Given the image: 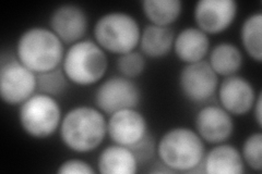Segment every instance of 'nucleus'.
<instances>
[{
	"label": "nucleus",
	"mask_w": 262,
	"mask_h": 174,
	"mask_svg": "<svg viewBox=\"0 0 262 174\" xmlns=\"http://www.w3.org/2000/svg\"><path fill=\"white\" fill-rule=\"evenodd\" d=\"M59 134L61 142L70 151L91 153L100 147L107 135V120L97 108L78 106L62 117Z\"/></svg>",
	"instance_id": "f257e3e1"
},
{
	"label": "nucleus",
	"mask_w": 262,
	"mask_h": 174,
	"mask_svg": "<svg viewBox=\"0 0 262 174\" xmlns=\"http://www.w3.org/2000/svg\"><path fill=\"white\" fill-rule=\"evenodd\" d=\"M160 162L173 172L202 171L206 147L195 131L185 127L168 130L158 144Z\"/></svg>",
	"instance_id": "f03ea898"
},
{
	"label": "nucleus",
	"mask_w": 262,
	"mask_h": 174,
	"mask_svg": "<svg viewBox=\"0 0 262 174\" xmlns=\"http://www.w3.org/2000/svg\"><path fill=\"white\" fill-rule=\"evenodd\" d=\"M15 53L26 67L38 74L60 67L64 47L51 29L33 27L20 35Z\"/></svg>",
	"instance_id": "7ed1b4c3"
},
{
	"label": "nucleus",
	"mask_w": 262,
	"mask_h": 174,
	"mask_svg": "<svg viewBox=\"0 0 262 174\" xmlns=\"http://www.w3.org/2000/svg\"><path fill=\"white\" fill-rule=\"evenodd\" d=\"M107 67L105 51L91 39H82L70 45L61 63L69 82L79 86L96 84L105 76Z\"/></svg>",
	"instance_id": "20e7f679"
},
{
	"label": "nucleus",
	"mask_w": 262,
	"mask_h": 174,
	"mask_svg": "<svg viewBox=\"0 0 262 174\" xmlns=\"http://www.w3.org/2000/svg\"><path fill=\"white\" fill-rule=\"evenodd\" d=\"M93 33L95 41L105 52L120 56L135 51L140 41L141 29L134 15L113 11L98 18Z\"/></svg>",
	"instance_id": "39448f33"
},
{
	"label": "nucleus",
	"mask_w": 262,
	"mask_h": 174,
	"mask_svg": "<svg viewBox=\"0 0 262 174\" xmlns=\"http://www.w3.org/2000/svg\"><path fill=\"white\" fill-rule=\"evenodd\" d=\"M62 110L56 97L35 93L20 105L19 122L33 138H47L60 128Z\"/></svg>",
	"instance_id": "423d86ee"
},
{
	"label": "nucleus",
	"mask_w": 262,
	"mask_h": 174,
	"mask_svg": "<svg viewBox=\"0 0 262 174\" xmlns=\"http://www.w3.org/2000/svg\"><path fill=\"white\" fill-rule=\"evenodd\" d=\"M37 89L36 73L26 67L18 58L2 59L0 65V96L3 102L15 106L35 94Z\"/></svg>",
	"instance_id": "0eeeda50"
},
{
	"label": "nucleus",
	"mask_w": 262,
	"mask_h": 174,
	"mask_svg": "<svg viewBox=\"0 0 262 174\" xmlns=\"http://www.w3.org/2000/svg\"><path fill=\"white\" fill-rule=\"evenodd\" d=\"M140 102V88L133 80L122 76L105 80L94 94L96 108L108 115L122 109H137Z\"/></svg>",
	"instance_id": "6e6552de"
},
{
	"label": "nucleus",
	"mask_w": 262,
	"mask_h": 174,
	"mask_svg": "<svg viewBox=\"0 0 262 174\" xmlns=\"http://www.w3.org/2000/svg\"><path fill=\"white\" fill-rule=\"evenodd\" d=\"M179 87L189 102L204 104L216 93L219 76L208 61L186 64L179 73Z\"/></svg>",
	"instance_id": "1a4fd4ad"
},
{
	"label": "nucleus",
	"mask_w": 262,
	"mask_h": 174,
	"mask_svg": "<svg viewBox=\"0 0 262 174\" xmlns=\"http://www.w3.org/2000/svg\"><path fill=\"white\" fill-rule=\"evenodd\" d=\"M238 11L234 0H199L193 9L196 28L206 34H219L232 26Z\"/></svg>",
	"instance_id": "9d476101"
},
{
	"label": "nucleus",
	"mask_w": 262,
	"mask_h": 174,
	"mask_svg": "<svg viewBox=\"0 0 262 174\" xmlns=\"http://www.w3.org/2000/svg\"><path fill=\"white\" fill-rule=\"evenodd\" d=\"M147 134L145 117L133 108L114 112L107 120V135L114 144L131 147Z\"/></svg>",
	"instance_id": "9b49d317"
},
{
	"label": "nucleus",
	"mask_w": 262,
	"mask_h": 174,
	"mask_svg": "<svg viewBox=\"0 0 262 174\" xmlns=\"http://www.w3.org/2000/svg\"><path fill=\"white\" fill-rule=\"evenodd\" d=\"M88 26L85 11L73 4L58 6L49 16V29L63 44L72 45L83 39Z\"/></svg>",
	"instance_id": "f8f14e48"
},
{
	"label": "nucleus",
	"mask_w": 262,
	"mask_h": 174,
	"mask_svg": "<svg viewBox=\"0 0 262 174\" xmlns=\"http://www.w3.org/2000/svg\"><path fill=\"white\" fill-rule=\"evenodd\" d=\"M195 132L210 144L225 143L234 132L232 114L221 106H204L198 111L194 119Z\"/></svg>",
	"instance_id": "ddd939ff"
},
{
	"label": "nucleus",
	"mask_w": 262,
	"mask_h": 174,
	"mask_svg": "<svg viewBox=\"0 0 262 174\" xmlns=\"http://www.w3.org/2000/svg\"><path fill=\"white\" fill-rule=\"evenodd\" d=\"M217 89L221 107L233 115H244L251 111L258 95L251 83L237 74L224 78Z\"/></svg>",
	"instance_id": "4468645a"
},
{
	"label": "nucleus",
	"mask_w": 262,
	"mask_h": 174,
	"mask_svg": "<svg viewBox=\"0 0 262 174\" xmlns=\"http://www.w3.org/2000/svg\"><path fill=\"white\" fill-rule=\"evenodd\" d=\"M174 52L186 64L204 59L210 51V38L198 28H186L175 36Z\"/></svg>",
	"instance_id": "2eb2a0df"
},
{
	"label": "nucleus",
	"mask_w": 262,
	"mask_h": 174,
	"mask_svg": "<svg viewBox=\"0 0 262 174\" xmlns=\"http://www.w3.org/2000/svg\"><path fill=\"white\" fill-rule=\"evenodd\" d=\"M204 173L208 174H242L245 162L241 152L231 144H216L206 154L203 159Z\"/></svg>",
	"instance_id": "dca6fc26"
},
{
	"label": "nucleus",
	"mask_w": 262,
	"mask_h": 174,
	"mask_svg": "<svg viewBox=\"0 0 262 174\" xmlns=\"http://www.w3.org/2000/svg\"><path fill=\"white\" fill-rule=\"evenodd\" d=\"M138 167L133 151L118 144L104 148L97 159V170L102 174H135Z\"/></svg>",
	"instance_id": "f3484780"
},
{
	"label": "nucleus",
	"mask_w": 262,
	"mask_h": 174,
	"mask_svg": "<svg viewBox=\"0 0 262 174\" xmlns=\"http://www.w3.org/2000/svg\"><path fill=\"white\" fill-rule=\"evenodd\" d=\"M174 40L175 33L170 27H158L150 23L141 30L139 46L144 57L158 59L170 53L174 47Z\"/></svg>",
	"instance_id": "a211bd4d"
},
{
	"label": "nucleus",
	"mask_w": 262,
	"mask_h": 174,
	"mask_svg": "<svg viewBox=\"0 0 262 174\" xmlns=\"http://www.w3.org/2000/svg\"><path fill=\"white\" fill-rule=\"evenodd\" d=\"M208 62L219 77H231L241 70L243 54L233 43L222 41L212 48Z\"/></svg>",
	"instance_id": "6ab92c4d"
},
{
	"label": "nucleus",
	"mask_w": 262,
	"mask_h": 174,
	"mask_svg": "<svg viewBox=\"0 0 262 174\" xmlns=\"http://www.w3.org/2000/svg\"><path fill=\"white\" fill-rule=\"evenodd\" d=\"M141 5L146 19L158 27L171 26L183 11L180 0H143Z\"/></svg>",
	"instance_id": "aec40b11"
},
{
	"label": "nucleus",
	"mask_w": 262,
	"mask_h": 174,
	"mask_svg": "<svg viewBox=\"0 0 262 174\" xmlns=\"http://www.w3.org/2000/svg\"><path fill=\"white\" fill-rule=\"evenodd\" d=\"M262 13L248 15L241 28V40L247 55L257 62L262 61Z\"/></svg>",
	"instance_id": "412c9836"
},
{
	"label": "nucleus",
	"mask_w": 262,
	"mask_h": 174,
	"mask_svg": "<svg viewBox=\"0 0 262 174\" xmlns=\"http://www.w3.org/2000/svg\"><path fill=\"white\" fill-rule=\"evenodd\" d=\"M36 77L38 93L57 97L63 94L68 87L69 80L66 77L61 67L47 72L38 73L36 74Z\"/></svg>",
	"instance_id": "4be33fe9"
},
{
	"label": "nucleus",
	"mask_w": 262,
	"mask_h": 174,
	"mask_svg": "<svg viewBox=\"0 0 262 174\" xmlns=\"http://www.w3.org/2000/svg\"><path fill=\"white\" fill-rule=\"evenodd\" d=\"M244 162L253 171L262 169V134L260 132L250 134L245 139L242 148Z\"/></svg>",
	"instance_id": "5701e85b"
},
{
	"label": "nucleus",
	"mask_w": 262,
	"mask_h": 174,
	"mask_svg": "<svg viewBox=\"0 0 262 174\" xmlns=\"http://www.w3.org/2000/svg\"><path fill=\"white\" fill-rule=\"evenodd\" d=\"M117 69L122 77L136 79L145 70V58L140 52L136 51L120 55L117 60Z\"/></svg>",
	"instance_id": "b1692460"
},
{
	"label": "nucleus",
	"mask_w": 262,
	"mask_h": 174,
	"mask_svg": "<svg viewBox=\"0 0 262 174\" xmlns=\"http://www.w3.org/2000/svg\"><path fill=\"white\" fill-rule=\"evenodd\" d=\"M58 174H94L95 170L89 162L81 159H68L58 165Z\"/></svg>",
	"instance_id": "393cba45"
},
{
	"label": "nucleus",
	"mask_w": 262,
	"mask_h": 174,
	"mask_svg": "<svg viewBox=\"0 0 262 174\" xmlns=\"http://www.w3.org/2000/svg\"><path fill=\"white\" fill-rule=\"evenodd\" d=\"M129 148L135 154L139 164L145 163L146 161H149L152 158V156L154 154V149H155L154 139L150 136V134H147L143 139L140 140V142Z\"/></svg>",
	"instance_id": "a878e982"
},
{
	"label": "nucleus",
	"mask_w": 262,
	"mask_h": 174,
	"mask_svg": "<svg viewBox=\"0 0 262 174\" xmlns=\"http://www.w3.org/2000/svg\"><path fill=\"white\" fill-rule=\"evenodd\" d=\"M262 94L261 92H258V95H257V98L255 101V104H253V107H252V110H253V115H255V120L258 124V127L261 128L262 127V110H261V106H262Z\"/></svg>",
	"instance_id": "bb28decb"
}]
</instances>
